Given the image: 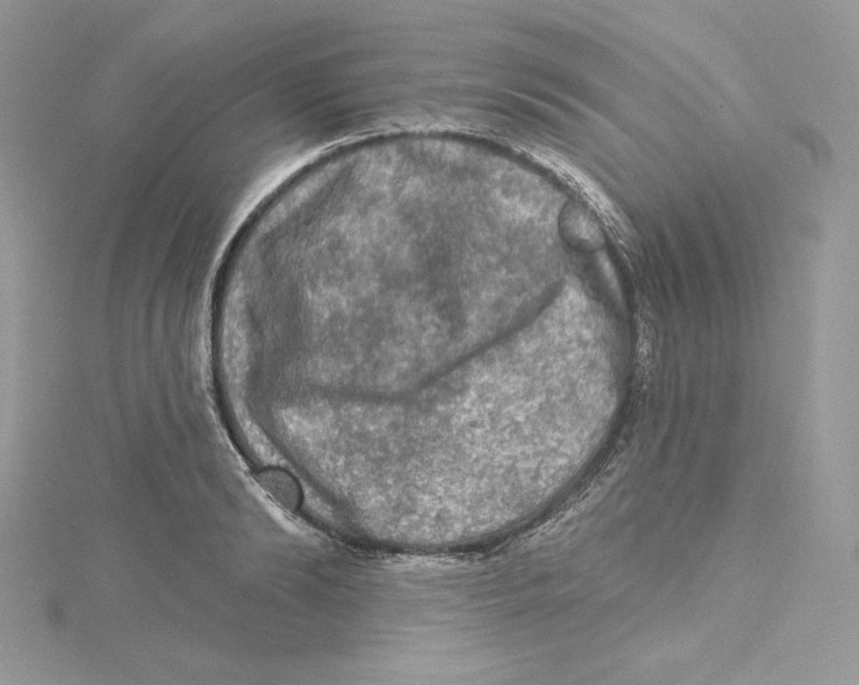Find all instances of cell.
Here are the masks:
<instances>
[{"label":"cell","instance_id":"6da1fadb","mask_svg":"<svg viewBox=\"0 0 859 685\" xmlns=\"http://www.w3.org/2000/svg\"><path fill=\"white\" fill-rule=\"evenodd\" d=\"M260 487L276 503L287 510H295L301 503V487L293 475L285 469L267 468L257 475Z\"/></svg>","mask_w":859,"mask_h":685}]
</instances>
